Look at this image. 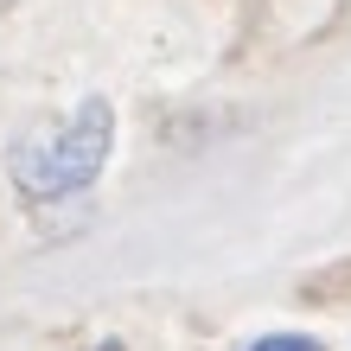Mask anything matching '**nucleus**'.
<instances>
[{
	"mask_svg": "<svg viewBox=\"0 0 351 351\" xmlns=\"http://www.w3.org/2000/svg\"><path fill=\"white\" fill-rule=\"evenodd\" d=\"M250 351H326L319 339H300V332H268V339H256Z\"/></svg>",
	"mask_w": 351,
	"mask_h": 351,
	"instance_id": "3",
	"label": "nucleus"
},
{
	"mask_svg": "<svg viewBox=\"0 0 351 351\" xmlns=\"http://www.w3.org/2000/svg\"><path fill=\"white\" fill-rule=\"evenodd\" d=\"M300 294H306V300H339V294H351V262H345V268H332V275H313Z\"/></svg>",
	"mask_w": 351,
	"mask_h": 351,
	"instance_id": "2",
	"label": "nucleus"
},
{
	"mask_svg": "<svg viewBox=\"0 0 351 351\" xmlns=\"http://www.w3.org/2000/svg\"><path fill=\"white\" fill-rule=\"evenodd\" d=\"M109 147H115V109L102 96H84L64 121H51V128H38L13 147V185L38 204L77 198L102 179Z\"/></svg>",
	"mask_w": 351,
	"mask_h": 351,
	"instance_id": "1",
	"label": "nucleus"
}]
</instances>
